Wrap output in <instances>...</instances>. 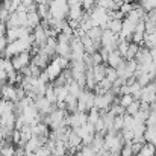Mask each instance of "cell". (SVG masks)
<instances>
[{
	"label": "cell",
	"instance_id": "obj_1",
	"mask_svg": "<svg viewBox=\"0 0 156 156\" xmlns=\"http://www.w3.org/2000/svg\"><path fill=\"white\" fill-rule=\"evenodd\" d=\"M93 108H94V93L90 90H83V93L77 99V111L87 114Z\"/></svg>",
	"mask_w": 156,
	"mask_h": 156
},
{
	"label": "cell",
	"instance_id": "obj_42",
	"mask_svg": "<svg viewBox=\"0 0 156 156\" xmlns=\"http://www.w3.org/2000/svg\"><path fill=\"white\" fill-rule=\"evenodd\" d=\"M149 53H150L152 59H153V61H156V47H153V49H150V50H149Z\"/></svg>",
	"mask_w": 156,
	"mask_h": 156
},
{
	"label": "cell",
	"instance_id": "obj_28",
	"mask_svg": "<svg viewBox=\"0 0 156 156\" xmlns=\"http://www.w3.org/2000/svg\"><path fill=\"white\" fill-rule=\"evenodd\" d=\"M132 102H133V97H132L130 94H127V96H120V97H118V105L123 106L124 109L132 103Z\"/></svg>",
	"mask_w": 156,
	"mask_h": 156
},
{
	"label": "cell",
	"instance_id": "obj_24",
	"mask_svg": "<svg viewBox=\"0 0 156 156\" xmlns=\"http://www.w3.org/2000/svg\"><path fill=\"white\" fill-rule=\"evenodd\" d=\"M44 97H46L52 105L56 103V93H55V87H53V85H47L46 93H44Z\"/></svg>",
	"mask_w": 156,
	"mask_h": 156
},
{
	"label": "cell",
	"instance_id": "obj_27",
	"mask_svg": "<svg viewBox=\"0 0 156 156\" xmlns=\"http://www.w3.org/2000/svg\"><path fill=\"white\" fill-rule=\"evenodd\" d=\"M15 155V149L12 144H8V146H2L0 149V156H14Z\"/></svg>",
	"mask_w": 156,
	"mask_h": 156
},
{
	"label": "cell",
	"instance_id": "obj_6",
	"mask_svg": "<svg viewBox=\"0 0 156 156\" xmlns=\"http://www.w3.org/2000/svg\"><path fill=\"white\" fill-rule=\"evenodd\" d=\"M49 62H50V56L44 52L43 49H40V52L32 58V64H34L35 67H38L40 70H41V68H46Z\"/></svg>",
	"mask_w": 156,
	"mask_h": 156
},
{
	"label": "cell",
	"instance_id": "obj_17",
	"mask_svg": "<svg viewBox=\"0 0 156 156\" xmlns=\"http://www.w3.org/2000/svg\"><path fill=\"white\" fill-rule=\"evenodd\" d=\"M37 14L40 15V18L47 20L50 17V9H49V3H43V5H37Z\"/></svg>",
	"mask_w": 156,
	"mask_h": 156
},
{
	"label": "cell",
	"instance_id": "obj_44",
	"mask_svg": "<svg viewBox=\"0 0 156 156\" xmlns=\"http://www.w3.org/2000/svg\"><path fill=\"white\" fill-rule=\"evenodd\" d=\"M70 156H82V155H80V152H76V153H73V155H70Z\"/></svg>",
	"mask_w": 156,
	"mask_h": 156
},
{
	"label": "cell",
	"instance_id": "obj_36",
	"mask_svg": "<svg viewBox=\"0 0 156 156\" xmlns=\"http://www.w3.org/2000/svg\"><path fill=\"white\" fill-rule=\"evenodd\" d=\"M130 144L132 143H127L123 146V149L120 150V156H133L132 155V150H130Z\"/></svg>",
	"mask_w": 156,
	"mask_h": 156
},
{
	"label": "cell",
	"instance_id": "obj_15",
	"mask_svg": "<svg viewBox=\"0 0 156 156\" xmlns=\"http://www.w3.org/2000/svg\"><path fill=\"white\" fill-rule=\"evenodd\" d=\"M138 50H140V46L135 44V43H130L129 47H127V50H126V55H124V61H132V59H135Z\"/></svg>",
	"mask_w": 156,
	"mask_h": 156
},
{
	"label": "cell",
	"instance_id": "obj_13",
	"mask_svg": "<svg viewBox=\"0 0 156 156\" xmlns=\"http://www.w3.org/2000/svg\"><path fill=\"white\" fill-rule=\"evenodd\" d=\"M91 147H93V150H94L96 153L100 152L105 147V138L102 133H96V135H94V140H93V143H91Z\"/></svg>",
	"mask_w": 156,
	"mask_h": 156
},
{
	"label": "cell",
	"instance_id": "obj_20",
	"mask_svg": "<svg viewBox=\"0 0 156 156\" xmlns=\"http://www.w3.org/2000/svg\"><path fill=\"white\" fill-rule=\"evenodd\" d=\"M133 127H135V120H133V117L124 114V115H123V129H126V130H133ZM123 129H121V130H123Z\"/></svg>",
	"mask_w": 156,
	"mask_h": 156
},
{
	"label": "cell",
	"instance_id": "obj_23",
	"mask_svg": "<svg viewBox=\"0 0 156 156\" xmlns=\"http://www.w3.org/2000/svg\"><path fill=\"white\" fill-rule=\"evenodd\" d=\"M87 117H88V123L90 124H96L99 121V118H100V111L96 109V108H93L91 111H88Z\"/></svg>",
	"mask_w": 156,
	"mask_h": 156
},
{
	"label": "cell",
	"instance_id": "obj_47",
	"mask_svg": "<svg viewBox=\"0 0 156 156\" xmlns=\"http://www.w3.org/2000/svg\"><path fill=\"white\" fill-rule=\"evenodd\" d=\"M135 156H141V155H140V153H138V155H135Z\"/></svg>",
	"mask_w": 156,
	"mask_h": 156
},
{
	"label": "cell",
	"instance_id": "obj_9",
	"mask_svg": "<svg viewBox=\"0 0 156 156\" xmlns=\"http://www.w3.org/2000/svg\"><path fill=\"white\" fill-rule=\"evenodd\" d=\"M106 64H109L108 67H111V68H118L121 64H124V59H123V56L117 52V50H114V52H109Z\"/></svg>",
	"mask_w": 156,
	"mask_h": 156
},
{
	"label": "cell",
	"instance_id": "obj_19",
	"mask_svg": "<svg viewBox=\"0 0 156 156\" xmlns=\"http://www.w3.org/2000/svg\"><path fill=\"white\" fill-rule=\"evenodd\" d=\"M121 23H123V20H111L109 24H108V30H111L112 34L118 35L121 32Z\"/></svg>",
	"mask_w": 156,
	"mask_h": 156
},
{
	"label": "cell",
	"instance_id": "obj_35",
	"mask_svg": "<svg viewBox=\"0 0 156 156\" xmlns=\"http://www.w3.org/2000/svg\"><path fill=\"white\" fill-rule=\"evenodd\" d=\"M91 62H93V67L94 65H100V64H103V59H102V56H100V53L96 52L91 55Z\"/></svg>",
	"mask_w": 156,
	"mask_h": 156
},
{
	"label": "cell",
	"instance_id": "obj_37",
	"mask_svg": "<svg viewBox=\"0 0 156 156\" xmlns=\"http://www.w3.org/2000/svg\"><path fill=\"white\" fill-rule=\"evenodd\" d=\"M141 147H143V143H133L132 141V144H130V150H132V155H138L140 152H141Z\"/></svg>",
	"mask_w": 156,
	"mask_h": 156
},
{
	"label": "cell",
	"instance_id": "obj_41",
	"mask_svg": "<svg viewBox=\"0 0 156 156\" xmlns=\"http://www.w3.org/2000/svg\"><path fill=\"white\" fill-rule=\"evenodd\" d=\"M6 24H3V23H0V38L2 37H6Z\"/></svg>",
	"mask_w": 156,
	"mask_h": 156
},
{
	"label": "cell",
	"instance_id": "obj_34",
	"mask_svg": "<svg viewBox=\"0 0 156 156\" xmlns=\"http://www.w3.org/2000/svg\"><path fill=\"white\" fill-rule=\"evenodd\" d=\"M133 34H146V24H144V20H140L136 24H135V32Z\"/></svg>",
	"mask_w": 156,
	"mask_h": 156
},
{
	"label": "cell",
	"instance_id": "obj_16",
	"mask_svg": "<svg viewBox=\"0 0 156 156\" xmlns=\"http://www.w3.org/2000/svg\"><path fill=\"white\" fill-rule=\"evenodd\" d=\"M55 93H56V103L58 102H65L67 96H68V87H55Z\"/></svg>",
	"mask_w": 156,
	"mask_h": 156
},
{
	"label": "cell",
	"instance_id": "obj_48",
	"mask_svg": "<svg viewBox=\"0 0 156 156\" xmlns=\"http://www.w3.org/2000/svg\"><path fill=\"white\" fill-rule=\"evenodd\" d=\"M155 83H156V76H155Z\"/></svg>",
	"mask_w": 156,
	"mask_h": 156
},
{
	"label": "cell",
	"instance_id": "obj_32",
	"mask_svg": "<svg viewBox=\"0 0 156 156\" xmlns=\"http://www.w3.org/2000/svg\"><path fill=\"white\" fill-rule=\"evenodd\" d=\"M79 152H80V155L82 156H96L97 155V153L93 150L91 146H82V149H80Z\"/></svg>",
	"mask_w": 156,
	"mask_h": 156
},
{
	"label": "cell",
	"instance_id": "obj_3",
	"mask_svg": "<svg viewBox=\"0 0 156 156\" xmlns=\"http://www.w3.org/2000/svg\"><path fill=\"white\" fill-rule=\"evenodd\" d=\"M87 123H88V117H87L85 112L76 111V112H73V114L68 115V127H70V129L80 127V126H83V124H87Z\"/></svg>",
	"mask_w": 156,
	"mask_h": 156
},
{
	"label": "cell",
	"instance_id": "obj_11",
	"mask_svg": "<svg viewBox=\"0 0 156 156\" xmlns=\"http://www.w3.org/2000/svg\"><path fill=\"white\" fill-rule=\"evenodd\" d=\"M40 23H41V18L37 14V11H29L27 12V27L35 29L37 26H40Z\"/></svg>",
	"mask_w": 156,
	"mask_h": 156
},
{
	"label": "cell",
	"instance_id": "obj_18",
	"mask_svg": "<svg viewBox=\"0 0 156 156\" xmlns=\"http://www.w3.org/2000/svg\"><path fill=\"white\" fill-rule=\"evenodd\" d=\"M141 156H156V147L150 143H144L143 147H141V152H140Z\"/></svg>",
	"mask_w": 156,
	"mask_h": 156
},
{
	"label": "cell",
	"instance_id": "obj_30",
	"mask_svg": "<svg viewBox=\"0 0 156 156\" xmlns=\"http://www.w3.org/2000/svg\"><path fill=\"white\" fill-rule=\"evenodd\" d=\"M136 61L135 59H132V61H126L124 62V67H126V71L129 73V74H135V71H136Z\"/></svg>",
	"mask_w": 156,
	"mask_h": 156
},
{
	"label": "cell",
	"instance_id": "obj_14",
	"mask_svg": "<svg viewBox=\"0 0 156 156\" xmlns=\"http://www.w3.org/2000/svg\"><path fill=\"white\" fill-rule=\"evenodd\" d=\"M67 87H68V94L73 96V97H76V99H79V96L83 93V88H82L79 83H76L74 80H73L71 83H68Z\"/></svg>",
	"mask_w": 156,
	"mask_h": 156
},
{
	"label": "cell",
	"instance_id": "obj_43",
	"mask_svg": "<svg viewBox=\"0 0 156 156\" xmlns=\"http://www.w3.org/2000/svg\"><path fill=\"white\" fill-rule=\"evenodd\" d=\"M35 3H38V5H43V3H47V0H34Z\"/></svg>",
	"mask_w": 156,
	"mask_h": 156
},
{
	"label": "cell",
	"instance_id": "obj_33",
	"mask_svg": "<svg viewBox=\"0 0 156 156\" xmlns=\"http://www.w3.org/2000/svg\"><path fill=\"white\" fill-rule=\"evenodd\" d=\"M35 156H52V152L46 147V146H41V147H38L35 152Z\"/></svg>",
	"mask_w": 156,
	"mask_h": 156
},
{
	"label": "cell",
	"instance_id": "obj_40",
	"mask_svg": "<svg viewBox=\"0 0 156 156\" xmlns=\"http://www.w3.org/2000/svg\"><path fill=\"white\" fill-rule=\"evenodd\" d=\"M96 2H97V6H102V8L106 9V8H108V5H109L112 0H96Z\"/></svg>",
	"mask_w": 156,
	"mask_h": 156
},
{
	"label": "cell",
	"instance_id": "obj_29",
	"mask_svg": "<svg viewBox=\"0 0 156 156\" xmlns=\"http://www.w3.org/2000/svg\"><path fill=\"white\" fill-rule=\"evenodd\" d=\"M105 79H108L109 82H115L117 80V71H115V68H111V67H108L106 65V74H105Z\"/></svg>",
	"mask_w": 156,
	"mask_h": 156
},
{
	"label": "cell",
	"instance_id": "obj_46",
	"mask_svg": "<svg viewBox=\"0 0 156 156\" xmlns=\"http://www.w3.org/2000/svg\"><path fill=\"white\" fill-rule=\"evenodd\" d=\"M26 156H35V153H27Z\"/></svg>",
	"mask_w": 156,
	"mask_h": 156
},
{
	"label": "cell",
	"instance_id": "obj_5",
	"mask_svg": "<svg viewBox=\"0 0 156 156\" xmlns=\"http://www.w3.org/2000/svg\"><path fill=\"white\" fill-rule=\"evenodd\" d=\"M133 32H135V24L130 23V21H127V20L124 18L123 23H121V32L118 34L120 40H127V41H129V40L132 38Z\"/></svg>",
	"mask_w": 156,
	"mask_h": 156
},
{
	"label": "cell",
	"instance_id": "obj_7",
	"mask_svg": "<svg viewBox=\"0 0 156 156\" xmlns=\"http://www.w3.org/2000/svg\"><path fill=\"white\" fill-rule=\"evenodd\" d=\"M64 70L61 68V65L58 64V61L53 58V61H50L49 64H47V67H46V73H47V76H49V80H55L58 76H61V73H62Z\"/></svg>",
	"mask_w": 156,
	"mask_h": 156
},
{
	"label": "cell",
	"instance_id": "obj_39",
	"mask_svg": "<svg viewBox=\"0 0 156 156\" xmlns=\"http://www.w3.org/2000/svg\"><path fill=\"white\" fill-rule=\"evenodd\" d=\"M6 47H8V40H6V37H2L0 38V52H5Z\"/></svg>",
	"mask_w": 156,
	"mask_h": 156
},
{
	"label": "cell",
	"instance_id": "obj_10",
	"mask_svg": "<svg viewBox=\"0 0 156 156\" xmlns=\"http://www.w3.org/2000/svg\"><path fill=\"white\" fill-rule=\"evenodd\" d=\"M82 15H83V11H82V6H80V5L68 8V15H67V17H68L70 21H79V23H80Z\"/></svg>",
	"mask_w": 156,
	"mask_h": 156
},
{
	"label": "cell",
	"instance_id": "obj_25",
	"mask_svg": "<svg viewBox=\"0 0 156 156\" xmlns=\"http://www.w3.org/2000/svg\"><path fill=\"white\" fill-rule=\"evenodd\" d=\"M102 34H103V30H102L100 27H93V29H90V30L87 32V35H88V37L93 40V41H97V40H100Z\"/></svg>",
	"mask_w": 156,
	"mask_h": 156
},
{
	"label": "cell",
	"instance_id": "obj_8",
	"mask_svg": "<svg viewBox=\"0 0 156 156\" xmlns=\"http://www.w3.org/2000/svg\"><path fill=\"white\" fill-rule=\"evenodd\" d=\"M50 135V129L47 124L44 123H38L35 126H32V136H37V138H41V140H47Z\"/></svg>",
	"mask_w": 156,
	"mask_h": 156
},
{
	"label": "cell",
	"instance_id": "obj_26",
	"mask_svg": "<svg viewBox=\"0 0 156 156\" xmlns=\"http://www.w3.org/2000/svg\"><path fill=\"white\" fill-rule=\"evenodd\" d=\"M144 24H146V34H147V35H150V34H156V21L149 20V18L146 17Z\"/></svg>",
	"mask_w": 156,
	"mask_h": 156
},
{
	"label": "cell",
	"instance_id": "obj_21",
	"mask_svg": "<svg viewBox=\"0 0 156 156\" xmlns=\"http://www.w3.org/2000/svg\"><path fill=\"white\" fill-rule=\"evenodd\" d=\"M140 108H141V102H140V100H133L132 103L126 108V114L133 117V115H136V114L140 112Z\"/></svg>",
	"mask_w": 156,
	"mask_h": 156
},
{
	"label": "cell",
	"instance_id": "obj_45",
	"mask_svg": "<svg viewBox=\"0 0 156 156\" xmlns=\"http://www.w3.org/2000/svg\"><path fill=\"white\" fill-rule=\"evenodd\" d=\"M129 3H133V2H140V0H127Z\"/></svg>",
	"mask_w": 156,
	"mask_h": 156
},
{
	"label": "cell",
	"instance_id": "obj_4",
	"mask_svg": "<svg viewBox=\"0 0 156 156\" xmlns=\"http://www.w3.org/2000/svg\"><path fill=\"white\" fill-rule=\"evenodd\" d=\"M0 97H2V100L15 103V102H17L15 87H14V85H2V88H0Z\"/></svg>",
	"mask_w": 156,
	"mask_h": 156
},
{
	"label": "cell",
	"instance_id": "obj_12",
	"mask_svg": "<svg viewBox=\"0 0 156 156\" xmlns=\"http://www.w3.org/2000/svg\"><path fill=\"white\" fill-rule=\"evenodd\" d=\"M93 74H94V79H96L97 83H99L100 80H103L105 74H106V64L94 65V67H93Z\"/></svg>",
	"mask_w": 156,
	"mask_h": 156
},
{
	"label": "cell",
	"instance_id": "obj_2",
	"mask_svg": "<svg viewBox=\"0 0 156 156\" xmlns=\"http://www.w3.org/2000/svg\"><path fill=\"white\" fill-rule=\"evenodd\" d=\"M30 59H32L30 53L23 52V53H18V55L12 56L11 58V64H12V67H14L15 71H21L24 67L30 65Z\"/></svg>",
	"mask_w": 156,
	"mask_h": 156
},
{
	"label": "cell",
	"instance_id": "obj_31",
	"mask_svg": "<svg viewBox=\"0 0 156 156\" xmlns=\"http://www.w3.org/2000/svg\"><path fill=\"white\" fill-rule=\"evenodd\" d=\"M112 129H114L115 132H118V130H121V129H123V115H120V117H114Z\"/></svg>",
	"mask_w": 156,
	"mask_h": 156
},
{
	"label": "cell",
	"instance_id": "obj_38",
	"mask_svg": "<svg viewBox=\"0 0 156 156\" xmlns=\"http://www.w3.org/2000/svg\"><path fill=\"white\" fill-rule=\"evenodd\" d=\"M9 12L6 11V9H0V23H3V24H6V21H8V18H9Z\"/></svg>",
	"mask_w": 156,
	"mask_h": 156
},
{
	"label": "cell",
	"instance_id": "obj_22",
	"mask_svg": "<svg viewBox=\"0 0 156 156\" xmlns=\"http://www.w3.org/2000/svg\"><path fill=\"white\" fill-rule=\"evenodd\" d=\"M143 44L150 50V49H153L156 47V34H150V35H144V41H143Z\"/></svg>",
	"mask_w": 156,
	"mask_h": 156
}]
</instances>
